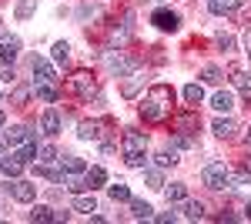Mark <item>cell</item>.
<instances>
[{"mask_svg":"<svg viewBox=\"0 0 251 224\" xmlns=\"http://www.w3.org/2000/svg\"><path fill=\"white\" fill-rule=\"evenodd\" d=\"M245 168H248V171H251V154H248V157H245Z\"/></svg>","mask_w":251,"mask_h":224,"instance_id":"obj_44","label":"cell"},{"mask_svg":"<svg viewBox=\"0 0 251 224\" xmlns=\"http://www.w3.org/2000/svg\"><path fill=\"white\" fill-rule=\"evenodd\" d=\"M141 80H144V77L127 74V80H124V87H121V94H124V97H134V94L141 91Z\"/></svg>","mask_w":251,"mask_h":224,"instance_id":"obj_31","label":"cell"},{"mask_svg":"<svg viewBox=\"0 0 251 224\" xmlns=\"http://www.w3.org/2000/svg\"><path fill=\"white\" fill-rule=\"evenodd\" d=\"M157 3H164V0H157Z\"/></svg>","mask_w":251,"mask_h":224,"instance_id":"obj_47","label":"cell"},{"mask_svg":"<svg viewBox=\"0 0 251 224\" xmlns=\"http://www.w3.org/2000/svg\"><path fill=\"white\" fill-rule=\"evenodd\" d=\"M144 177H148V187H154V191L164 187V174H161V171H148Z\"/></svg>","mask_w":251,"mask_h":224,"instance_id":"obj_35","label":"cell"},{"mask_svg":"<svg viewBox=\"0 0 251 224\" xmlns=\"http://www.w3.org/2000/svg\"><path fill=\"white\" fill-rule=\"evenodd\" d=\"M64 187H67L71 194H84V191H91L87 177H80V174H67V177H64Z\"/></svg>","mask_w":251,"mask_h":224,"instance_id":"obj_22","label":"cell"},{"mask_svg":"<svg viewBox=\"0 0 251 224\" xmlns=\"http://www.w3.org/2000/svg\"><path fill=\"white\" fill-rule=\"evenodd\" d=\"M245 0H211L208 7H211V14H231V10H238Z\"/></svg>","mask_w":251,"mask_h":224,"instance_id":"obj_29","label":"cell"},{"mask_svg":"<svg viewBox=\"0 0 251 224\" xmlns=\"http://www.w3.org/2000/svg\"><path fill=\"white\" fill-rule=\"evenodd\" d=\"M10 100H14V104H17V107H27V100H30V91H27V87H17V91H14V97H10Z\"/></svg>","mask_w":251,"mask_h":224,"instance_id":"obj_38","label":"cell"},{"mask_svg":"<svg viewBox=\"0 0 251 224\" xmlns=\"http://www.w3.org/2000/svg\"><path fill=\"white\" fill-rule=\"evenodd\" d=\"M211 107H214L218 114H228V111L234 107V94H231V91H218V94L211 97Z\"/></svg>","mask_w":251,"mask_h":224,"instance_id":"obj_19","label":"cell"},{"mask_svg":"<svg viewBox=\"0 0 251 224\" xmlns=\"http://www.w3.org/2000/svg\"><path fill=\"white\" fill-rule=\"evenodd\" d=\"M201 80H204V84H218V80H221V71H218V67H204V71H201Z\"/></svg>","mask_w":251,"mask_h":224,"instance_id":"obj_37","label":"cell"},{"mask_svg":"<svg viewBox=\"0 0 251 224\" xmlns=\"http://www.w3.org/2000/svg\"><path fill=\"white\" fill-rule=\"evenodd\" d=\"M107 198H111V201H131V187L124 184V181H117V184H107Z\"/></svg>","mask_w":251,"mask_h":224,"instance_id":"obj_24","label":"cell"},{"mask_svg":"<svg viewBox=\"0 0 251 224\" xmlns=\"http://www.w3.org/2000/svg\"><path fill=\"white\" fill-rule=\"evenodd\" d=\"M154 221L157 224H174V221H177V214H174V211H164V214H154Z\"/></svg>","mask_w":251,"mask_h":224,"instance_id":"obj_40","label":"cell"},{"mask_svg":"<svg viewBox=\"0 0 251 224\" xmlns=\"http://www.w3.org/2000/svg\"><path fill=\"white\" fill-rule=\"evenodd\" d=\"M164 194H168V201H171V204H184V198H188V187L181 184V181H174V184L164 187Z\"/></svg>","mask_w":251,"mask_h":224,"instance_id":"obj_23","label":"cell"},{"mask_svg":"<svg viewBox=\"0 0 251 224\" xmlns=\"http://www.w3.org/2000/svg\"><path fill=\"white\" fill-rule=\"evenodd\" d=\"M211 131L221 137V141H234V134H238V124H234L231 117H214L211 121Z\"/></svg>","mask_w":251,"mask_h":224,"instance_id":"obj_9","label":"cell"},{"mask_svg":"<svg viewBox=\"0 0 251 224\" xmlns=\"http://www.w3.org/2000/svg\"><path fill=\"white\" fill-rule=\"evenodd\" d=\"M231 84H234V91L241 94L245 100H251V71H238V67H234L231 71Z\"/></svg>","mask_w":251,"mask_h":224,"instance_id":"obj_10","label":"cell"},{"mask_svg":"<svg viewBox=\"0 0 251 224\" xmlns=\"http://www.w3.org/2000/svg\"><path fill=\"white\" fill-rule=\"evenodd\" d=\"M171 148H177V150H191V148H194L191 134H174V137H171Z\"/></svg>","mask_w":251,"mask_h":224,"instance_id":"obj_34","label":"cell"},{"mask_svg":"<svg viewBox=\"0 0 251 224\" xmlns=\"http://www.w3.org/2000/svg\"><path fill=\"white\" fill-rule=\"evenodd\" d=\"M201 184L211 187V191H231V187H238L234 184V168H228L225 161H211L201 171Z\"/></svg>","mask_w":251,"mask_h":224,"instance_id":"obj_3","label":"cell"},{"mask_svg":"<svg viewBox=\"0 0 251 224\" xmlns=\"http://www.w3.org/2000/svg\"><path fill=\"white\" fill-rule=\"evenodd\" d=\"M37 154H40V148H37V137H30V141H24L17 150H14V157H17L20 164H30V161H37Z\"/></svg>","mask_w":251,"mask_h":224,"instance_id":"obj_11","label":"cell"},{"mask_svg":"<svg viewBox=\"0 0 251 224\" xmlns=\"http://www.w3.org/2000/svg\"><path fill=\"white\" fill-rule=\"evenodd\" d=\"M3 124H7V114H3V111H0V127H3Z\"/></svg>","mask_w":251,"mask_h":224,"instance_id":"obj_42","label":"cell"},{"mask_svg":"<svg viewBox=\"0 0 251 224\" xmlns=\"http://www.w3.org/2000/svg\"><path fill=\"white\" fill-rule=\"evenodd\" d=\"M24 168H27V164H20V161L14 157V154H10V157H0V174H3L7 181L20 177V174H24Z\"/></svg>","mask_w":251,"mask_h":224,"instance_id":"obj_16","label":"cell"},{"mask_svg":"<svg viewBox=\"0 0 251 224\" xmlns=\"http://www.w3.org/2000/svg\"><path fill=\"white\" fill-rule=\"evenodd\" d=\"M34 84H57L54 67H50L44 57H34Z\"/></svg>","mask_w":251,"mask_h":224,"instance_id":"obj_8","label":"cell"},{"mask_svg":"<svg viewBox=\"0 0 251 224\" xmlns=\"http://www.w3.org/2000/svg\"><path fill=\"white\" fill-rule=\"evenodd\" d=\"M30 221H40V224L57 221V211H54V207H47V204H37L34 211H30Z\"/></svg>","mask_w":251,"mask_h":224,"instance_id":"obj_26","label":"cell"},{"mask_svg":"<svg viewBox=\"0 0 251 224\" xmlns=\"http://www.w3.org/2000/svg\"><path fill=\"white\" fill-rule=\"evenodd\" d=\"M60 171H67V174H84L87 164L80 161L77 154H60Z\"/></svg>","mask_w":251,"mask_h":224,"instance_id":"obj_18","label":"cell"},{"mask_svg":"<svg viewBox=\"0 0 251 224\" xmlns=\"http://www.w3.org/2000/svg\"><path fill=\"white\" fill-rule=\"evenodd\" d=\"M151 24H154L157 30H168V34H174V30L181 27V17H177L174 10H164V7H161V10H154V14H151Z\"/></svg>","mask_w":251,"mask_h":224,"instance_id":"obj_7","label":"cell"},{"mask_svg":"<svg viewBox=\"0 0 251 224\" xmlns=\"http://www.w3.org/2000/svg\"><path fill=\"white\" fill-rule=\"evenodd\" d=\"M0 37H7V30H3V27H0Z\"/></svg>","mask_w":251,"mask_h":224,"instance_id":"obj_46","label":"cell"},{"mask_svg":"<svg viewBox=\"0 0 251 224\" xmlns=\"http://www.w3.org/2000/svg\"><path fill=\"white\" fill-rule=\"evenodd\" d=\"M37 157H40V161H60V154H57V148H54V144H44Z\"/></svg>","mask_w":251,"mask_h":224,"instance_id":"obj_36","label":"cell"},{"mask_svg":"<svg viewBox=\"0 0 251 224\" xmlns=\"http://www.w3.org/2000/svg\"><path fill=\"white\" fill-rule=\"evenodd\" d=\"M37 177H44V181H54V184H64V171L50 168L47 161H44V164H37Z\"/></svg>","mask_w":251,"mask_h":224,"instance_id":"obj_25","label":"cell"},{"mask_svg":"<svg viewBox=\"0 0 251 224\" xmlns=\"http://www.w3.org/2000/svg\"><path fill=\"white\" fill-rule=\"evenodd\" d=\"M107 127H111L107 117H100V121H80L77 124V137L80 141H104V137H107Z\"/></svg>","mask_w":251,"mask_h":224,"instance_id":"obj_6","label":"cell"},{"mask_svg":"<svg viewBox=\"0 0 251 224\" xmlns=\"http://www.w3.org/2000/svg\"><path fill=\"white\" fill-rule=\"evenodd\" d=\"M218 47H221V50L228 54V50H234V47H238V44H234L231 34H218Z\"/></svg>","mask_w":251,"mask_h":224,"instance_id":"obj_39","label":"cell"},{"mask_svg":"<svg viewBox=\"0 0 251 224\" xmlns=\"http://www.w3.org/2000/svg\"><path fill=\"white\" fill-rule=\"evenodd\" d=\"M245 141H248V148H251V131H248V137H245Z\"/></svg>","mask_w":251,"mask_h":224,"instance_id":"obj_45","label":"cell"},{"mask_svg":"<svg viewBox=\"0 0 251 224\" xmlns=\"http://www.w3.org/2000/svg\"><path fill=\"white\" fill-rule=\"evenodd\" d=\"M17 54H20V40L17 37H10V40H3V44H0V64H3V67H7V64H14Z\"/></svg>","mask_w":251,"mask_h":224,"instance_id":"obj_17","label":"cell"},{"mask_svg":"<svg viewBox=\"0 0 251 224\" xmlns=\"http://www.w3.org/2000/svg\"><path fill=\"white\" fill-rule=\"evenodd\" d=\"M34 91H37V97L44 100V104H57L60 100V87L57 84H34Z\"/></svg>","mask_w":251,"mask_h":224,"instance_id":"obj_20","label":"cell"},{"mask_svg":"<svg viewBox=\"0 0 251 224\" xmlns=\"http://www.w3.org/2000/svg\"><path fill=\"white\" fill-rule=\"evenodd\" d=\"M184 100H188V107H198V104L204 100V87H201V84H188V87H184Z\"/></svg>","mask_w":251,"mask_h":224,"instance_id":"obj_28","label":"cell"},{"mask_svg":"<svg viewBox=\"0 0 251 224\" xmlns=\"http://www.w3.org/2000/svg\"><path fill=\"white\" fill-rule=\"evenodd\" d=\"M54 60H57V64H67V60H71V44H67V40H57V44H54Z\"/></svg>","mask_w":251,"mask_h":224,"instance_id":"obj_32","label":"cell"},{"mask_svg":"<svg viewBox=\"0 0 251 224\" xmlns=\"http://www.w3.org/2000/svg\"><path fill=\"white\" fill-rule=\"evenodd\" d=\"M208 3H211V0H208Z\"/></svg>","mask_w":251,"mask_h":224,"instance_id":"obj_48","label":"cell"},{"mask_svg":"<svg viewBox=\"0 0 251 224\" xmlns=\"http://www.w3.org/2000/svg\"><path fill=\"white\" fill-rule=\"evenodd\" d=\"M84 177H87L91 191H97V187H107V171H104V168H87V171H84Z\"/></svg>","mask_w":251,"mask_h":224,"instance_id":"obj_21","label":"cell"},{"mask_svg":"<svg viewBox=\"0 0 251 224\" xmlns=\"http://www.w3.org/2000/svg\"><path fill=\"white\" fill-rule=\"evenodd\" d=\"M137 111L144 117V124H164L174 114V91L168 84H154L151 91L144 94V100H141Z\"/></svg>","mask_w":251,"mask_h":224,"instance_id":"obj_1","label":"cell"},{"mask_svg":"<svg viewBox=\"0 0 251 224\" xmlns=\"http://www.w3.org/2000/svg\"><path fill=\"white\" fill-rule=\"evenodd\" d=\"M34 137V131L30 127H24V124H17V127H10V131H3V141L10 144V148H20L24 141H30Z\"/></svg>","mask_w":251,"mask_h":224,"instance_id":"obj_14","label":"cell"},{"mask_svg":"<svg viewBox=\"0 0 251 224\" xmlns=\"http://www.w3.org/2000/svg\"><path fill=\"white\" fill-rule=\"evenodd\" d=\"M7 194L14 201H20V204H30L37 198V184L34 181H24V177H14V181H7Z\"/></svg>","mask_w":251,"mask_h":224,"instance_id":"obj_5","label":"cell"},{"mask_svg":"<svg viewBox=\"0 0 251 224\" xmlns=\"http://www.w3.org/2000/svg\"><path fill=\"white\" fill-rule=\"evenodd\" d=\"M71 207H74V211H80V214H94V211H97L94 191H84V194H74V201H71Z\"/></svg>","mask_w":251,"mask_h":224,"instance_id":"obj_13","label":"cell"},{"mask_svg":"<svg viewBox=\"0 0 251 224\" xmlns=\"http://www.w3.org/2000/svg\"><path fill=\"white\" fill-rule=\"evenodd\" d=\"M131 214H134L137 221H148V218H154V207L148 204V201H134L131 198Z\"/></svg>","mask_w":251,"mask_h":224,"instance_id":"obj_27","label":"cell"},{"mask_svg":"<svg viewBox=\"0 0 251 224\" xmlns=\"http://www.w3.org/2000/svg\"><path fill=\"white\" fill-rule=\"evenodd\" d=\"M245 54L251 57V30H248V34H245Z\"/></svg>","mask_w":251,"mask_h":224,"instance_id":"obj_41","label":"cell"},{"mask_svg":"<svg viewBox=\"0 0 251 224\" xmlns=\"http://www.w3.org/2000/svg\"><path fill=\"white\" fill-rule=\"evenodd\" d=\"M40 131L47 134V137H57L60 134V114L57 111H44L40 114Z\"/></svg>","mask_w":251,"mask_h":224,"instance_id":"obj_12","label":"cell"},{"mask_svg":"<svg viewBox=\"0 0 251 224\" xmlns=\"http://www.w3.org/2000/svg\"><path fill=\"white\" fill-rule=\"evenodd\" d=\"M34 7H37V0H17V10H14L17 20H27L30 14H34Z\"/></svg>","mask_w":251,"mask_h":224,"instance_id":"obj_33","label":"cell"},{"mask_svg":"<svg viewBox=\"0 0 251 224\" xmlns=\"http://www.w3.org/2000/svg\"><path fill=\"white\" fill-rule=\"evenodd\" d=\"M184 218H188V221H201V218H204V204L184 198Z\"/></svg>","mask_w":251,"mask_h":224,"instance_id":"obj_30","label":"cell"},{"mask_svg":"<svg viewBox=\"0 0 251 224\" xmlns=\"http://www.w3.org/2000/svg\"><path fill=\"white\" fill-rule=\"evenodd\" d=\"M198 131V114H174V134H194Z\"/></svg>","mask_w":251,"mask_h":224,"instance_id":"obj_15","label":"cell"},{"mask_svg":"<svg viewBox=\"0 0 251 224\" xmlns=\"http://www.w3.org/2000/svg\"><path fill=\"white\" fill-rule=\"evenodd\" d=\"M245 218H248V221H251V204H248V207H245Z\"/></svg>","mask_w":251,"mask_h":224,"instance_id":"obj_43","label":"cell"},{"mask_svg":"<svg viewBox=\"0 0 251 224\" xmlns=\"http://www.w3.org/2000/svg\"><path fill=\"white\" fill-rule=\"evenodd\" d=\"M121 154H124V164L127 168H141L148 164V137L134 127H127V131L121 134Z\"/></svg>","mask_w":251,"mask_h":224,"instance_id":"obj_2","label":"cell"},{"mask_svg":"<svg viewBox=\"0 0 251 224\" xmlns=\"http://www.w3.org/2000/svg\"><path fill=\"white\" fill-rule=\"evenodd\" d=\"M67 87H71V94H77L80 100H91L97 94V80L91 71H74V74L67 77Z\"/></svg>","mask_w":251,"mask_h":224,"instance_id":"obj_4","label":"cell"}]
</instances>
